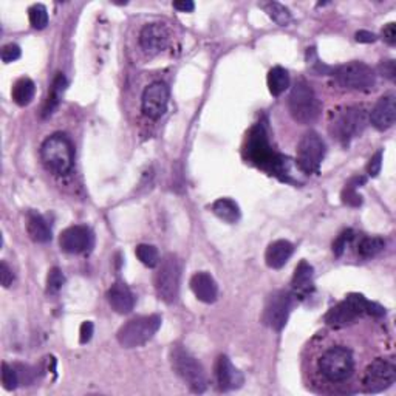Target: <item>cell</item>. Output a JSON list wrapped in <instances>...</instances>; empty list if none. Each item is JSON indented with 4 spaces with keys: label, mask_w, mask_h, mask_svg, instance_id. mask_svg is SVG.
<instances>
[{
    "label": "cell",
    "mask_w": 396,
    "mask_h": 396,
    "mask_svg": "<svg viewBox=\"0 0 396 396\" xmlns=\"http://www.w3.org/2000/svg\"><path fill=\"white\" fill-rule=\"evenodd\" d=\"M364 314L372 316V318H382L385 316V310L380 304L367 301L363 294L353 293L348 294L346 301L330 308L328 313L325 314V323L331 328H344Z\"/></svg>",
    "instance_id": "1"
},
{
    "label": "cell",
    "mask_w": 396,
    "mask_h": 396,
    "mask_svg": "<svg viewBox=\"0 0 396 396\" xmlns=\"http://www.w3.org/2000/svg\"><path fill=\"white\" fill-rule=\"evenodd\" d=\"M318 370L323 381L334 385L347 382L355 373V356L344 346L327 348L318 360Z\"/></svg>",
    "instance_id": "2"
},
{
    "label": "cell",
    "mask_w": 396,
    "mask_h": 396,
    "mask_svg": "<svg viewBox=\"0 0 396 396\" xmlns=\"http://www.w3.org/2000/svg\"><path fill=\"white\" fill-rule=\"evenodd\" d=\"M43 166L55 175H67L75 163V149L72 141L63 134L48 137L41 147Z\"/></svg>",
    "instance_id": "3"
},
{
    "label": "cell",
    "mask_w": 396,
    "mask_h": 396,
    "mask_svg": "<svg viewBox=\"0 0 396 396\" xmlns=\"http://www.w3.org/2000/svg\"><path fill=\"white\" fill-rule=\"evenodd\" d=\"M288 109L294 121L301 124H311L319 118L322 110L321 101L304 77H299L294 82L288 98Z\"/></svg>",
    "instance_id": "4"
},
{
    "label": "cell",
    "mask_w": 396,
    "mask_h": 396,
    "mask_svg": "<svg viewBox=\"0 0 396 396\" xmlns=\"http://www.w3.org/2000/svg\"><path fill=\"white\" fill-rule=\"evenodd\" d=\"M367 121V112L363 107H344L333 113L330 134L341 144L347 146L351 139L363 134Z\"/></svg>",
    "instance_id": "5"
},
{
    "label": "cell",
    "mask_w": 396,
    "mask_h": 396,
    "mask_svg": "<svg viewBox=\"0 0 396 396\" xmlns=\"http://www.w3.org/2000/svg\"><path fill=\"white\" fill-rule=\"evenodd\" d=\"M171 364L173 372L188 384L196 393H203L208 387V378L203 367L183 347H173L171 350Z\"/></svg>",
    "instance_id": "6"
},
{
    "label": "cell",
    "mask_w": 396,
    "mask_h": 396,
    "mask_svg": "<svg viewBox=\"0 0 396 396\" xmlns=\"http://www.w3.org/2000/svg\"><path fill=\"white\" fill-rule=\"evenodd\" d=\"M161 327V318L158 314L141 316L129 321L118 330V342L124 348H137L147 344Z\"/></svg>",
    "instance_id": "7"
},
{
    "label": "cell",
    "mask_w": 396,
    "mask_h": 396,
    "mask_svg": "<svg viewBox=\"0 0 396 396\" xmlns=\"http://www.w3.org/2000/svg\"><path fill=\"white\" fill-rule=\"evenodd\" d=\"M180 277H181V263L177 256L167 254L158 263L155 274V289L158 297L166 304H173L177 301L180 291Z\"/></svg>",
    "instance_id": "8"
},
{
    "label": "cell",
    "mask_w": 396,
    "mask_h": 396,
    "mask_svg": "<svg viewBox=\"0 0 396 396\" xmlns=\"http://www.w3.org/2000/svg\"><path fill=\"white\" fill-rule=\"evenodd\" d=\"M246 151H248V156L251 160L263 167V169L276 175L284 173V158L272 152V149L268 143V137L262 126L252 129Z\"/></svg>",
    "instance_id": "9"
},
{
    "label": "cell",
    "mask_w": 396,
    "mask_h": 396,
    "mask_svg": "<svg viewBox=\"0 0 396 396\" xmlns=\"http://www.w3.org/2000/svg\"><path fill=\"white\" fill-rule=\"evenodd\" d=\"M396 380V365L392 359L378 358L367 365L360 385L365 393H380L389 389Z\"/></svg>",
    "instance_id": "10"
},
{
    "label": "cell",
    "mask_w": 396,
    "mask_h": 396,
    "mask_svg": "<svg viewBox=\"0 0 396 396\" xmlns=\"http://www.w3.org/2000/svg\"><path fill=\"white\" fill-rule=\"evenodd\" d=\"M334 77L341 87L348 90L368 92L373 89L376 75L373 70L364 63H348L334 70Z\"/></svg>",
    "instance_id": "11"
},
{
    "label": "cell",
    "mask_w": 396,
    "mask_h": 396,
    "mask_svg": "<svg viewBox=\"0 0 396 396\" xmlns=\"http://www.w3.org/2000/svg\"><path fill=\"white\" fill-rule=\"evenodd\" d=\"M325 156L323 139L310 130L299 141L297 146V166L305 173H319L321 164Z\"/></svg>",
    "instance_id": "12"
},
{
    "label": "cell",
    "mask_w": 396,
    "mask_h": 396,
    "mask_svg": "<svg viewBox=\"0 0 396 396\" xmlns=\"http://www.w3.org/2000/svg\"><path fill=\"white\" fill-rule=\"evenodd\" d=\"M293 306V294L285 289L274 291L267 301L265 310H263V322L272 330L280 331L288 322L289 311Z\"/></svg>",
    "instance_id": "13"
},
{
    "label": "cell",
    "mask_w": 396,
    "mask_h": 396,
    "mask_svg": "<svg viewBox=\"0 0 396 396\" xmlns=\"http://www.w3.org/2000/svg\"><path fill=\"white\" fill-rule=\"evenodd\" d=\"M167 104H169V89L164 82L156 81L144 90L141 109L147 118L160 119L167 110Z\"/></svg>",
    "instance_id": "14"
},
{
    "label": "cell",
    "mask_w": 396,
    "mask_h": 396,
    "mask_svg": "<svg viewBox=\"0 0 396 396\" xmlns=\"http://www.w3.org/2000/svg\"><path fill=\"white\" fill-rule=\"evenodd\" d=\"M60 250L68 254H82L92 250L93 232L87 226H70L59 235Z\"/></svg>",
    "instance_id": "15"
},
{
    "label": "cell",
    "mask_w": 396,
    "mask_h": 396,
    "mask_svg": "<svg viewBox=\"0 0 396 396\" xmlns=\"http://www.w3.org/2000/svg\"><path fill=\"white\" fill-rule=\"evenodd\" d=\"M171 34L163 23H149L139 33V46L147 55H158L169 43Z\"/></svg>",
    "instance_id": "16"
},
{
    "label": "cell",
    "mask_w": 396,
    "mask_h": 396,
    "mask_svg": "<svg viewBox=\"0 0 396 396\" xmlns=\"http://www.w3.org/2000/svg\"><path fill=\"white\" fill-rule=\"evenodd\" d=\"M215 380L218 389L222 392H231L240 389L245 378L239 368H235L228 356H218L215 363Z\"/></svg>",
    "instance_id": "17"
},
{
    "label": "cell",
    "mask_w": 396,
    "mask_h": 396,
    "mask_svg": "<svg viewBox=\"0 0 396 396\" xmlns=\"http://www.w3.org/2000/svg\"><path fill=\"white\" fill-rule=\"evenodd\" d=\"M396 119V98L395 95H387L378 100L370 112V122L378 130H387L395 124Z\"/></svg>",
    "instance_id": "18"
},
{
    "label": "cell",
    "mask_w": 396,
    "mask_h": 396,
    "mask_svg": "<svg viewBox=\"0 0 396 396\" xmlns=\"http://www.w3.org/2000/svg\"><path fill=\"white\" fill-rule=\"evenodd\" d=\"M191 289L198 301L205 304H214L218 296V287L214 277L208 272H197L191 279Z\"/></svg>",
    "instance_id": "19"
},
{
    "label": "cell",
    "mask_w": 396,
    "mask_h": 396,
    "mask_svg": "<svg viewBox=\"0 0 396 396\" xmlns=\"http://www.w3.org/2000/svg\"><path fill=\"white\" fill-rule=\"evenodd\" d=\"M107 301L110 306L119 314H129L135 306V296L130 291V288L122 284V282H117L115 285H112L107 291Z\"/></svg>",
    "instance_id": "20"
},
{
    "label": "cell",
    "mask_w": 396,
    "mask_h": 396,
    "mask_svg": "<svg viewBox=\"0 0 396 396\" xmlns=\"http://www.w3.org/2000/svg\"><path fill=\"white\" fill-rule=\"evenodd\" d=\"M313 276H314V269H313L310 263L305 262V260L299 263V265L296 267L293 280H291L294 296L304 299L308 294L313 293V289H314Z\"/></svg>",
    "instance_id": "21"
},
{
    "label": "cell",
    "mask_w": 396,
    "mask_h": 396,
    "mask_svg": "<svg viewBox=\"0 0 396 396\" xmlns=\"http://www.w3.org/2000/svg\"><path fill=\"white\" fill-rule=\"evenodd\" d=\"M294 246L288 240H276L272 242L265 252L267 265L272 269H280L285 267V263L293 256Z\"/></svg>",
    "instance_id": "22"
},
{
    "label": "cell",
    "mask_w": 396,
    "mask_h": 396,
    "mask_svg": "<svg viewBox=\"0 0 396 396\" xmlns=\"http://www.w3.org/2000/svg\"><path fill=\"white\" fill-rule=\"evenodd\" d=\"M26 232L31 237V240L38 243H47L51 240V230L47 220L42 215L31 213L26 220Z\"/></svg>",
    "instance_id": "23"
},
{
    "label": "cell",
    "mask_w": 396,
    "mask_h": 396,
    "mask_svg": "<svg viewBox=\"0 0 396 396\" xmlns=\"http://www.w3.org/2000/svg\"><path fill=\"white\" fill-rule=\"evenodd\" d=\"M213 213L226 223H235L240 218V208L231 198H218L213 205Z\"/></svg>",
    "instance_id": "24"
},
{
    "label": "cell",
    "mask_w": 396,
    "mask_h": 396,
    "mask_svg": "<svg viewBox=\"0 0 396 396\" xmlns=\"http://www.w3.org/2000/svg\"><path fill=\"white\" fill-rule=\"evenodd\" d=\"M34 93H36V85H34V82L30 77H22L14 84L11 96L17 105L25 107V105H28L33 101Z\"/></svg>",
    "instance_id": "25"
},
{
    "label": "cell",
    "mask_w": 396,
    "mask_h": 396,
    "mask_svg": "<svg viewBox=\"0 0 396 396\" xmlns=\"http://www.w3.org/2000/svg\"><path fill=\"white\" fill-rule=\"evenodd\" d=\"M289 87V75L284 67H274L268 73V89L272 96H280Z\"/></svg>",
    "instance_id": "26"
},
{
    "label": "cell",
    "mask_w": 396,
    "mask_h": 396,
    "mask_svg": "<svg viewBox=\"0 0 396 396\" xmlns=\"http://www.w3.org/2000/svg\"><path fill=\"white\" fill-rule=\"evenodd\" d=\"M65 85H67V81H65V76L63 73H58V76L55 77V81H53V87H51V93L48 96V100H47V104H46V109H43V117H48L53 113V110H55L58 107V104L60 101V96H63L64 90H65Z\"/></svg>",
    "instance_id": "27"
},
{
    "label": "cell",
    "mask_w": 396,
    "mask_h": 396,
    "mask_svg": "<svg viewBox=\"0 0 396 396\" xmlns=\"http://www.w3.org/2000/svg\"><path fill=\"white\" fill-rule=\"evenodd\" d=\"M365 181H367L365 177L350 178L346 184L344 191H342V201H344L346 205L353 206V208H358V206L363 205V197L359 196L356 189L360 186V184H364Z\"/></svg>",
    "instance_id": "28"
},
{
    "label": "cell",
    "mask_w": 396,
    "mask_h": 396,
    "mask_svg": "<svg viewBox=\"0 0 396 396\" xmlns=\"http://www.w3.org/2000/svg\"><path fill=\"white\" fill-rule=\"evenodd\" d=\"M385 248V242L381 237H364L358 245V252L360 257L372 259L376 257Z\"/></svg>",
    "instance_id": "29"
},
{
    "label": "cell",
    "mask_w": 396,
    "mask_h": 396,
    "mask_svg": "<svg viewBox=\"0 0 396 396\" xmlns=\"http://www.w3.org/2000/svg\"><path fill=\"white\" fill-rule=\"evenodd\" d=\"M135 254L139 262L149 268H155L160 263V252L152 245H138Z\"/></svg>",
    "instance_id": "30"
},
{
    "label": "cell",
    "mask_w": 396,
    "mask_h": 396,
    "mask_svg": "<svg viewBox=\"0 0 396 396\" xmlns=\"http://www.w3.org/2000/svg\"><path fill=\"white\" fill-rule=\"evenodd\" d=\"M265 8L268 16L274 21L277 25L280 26H287L289 22H291V14H289V10L287 6H284L279 2H269L267 5H263Z\"/></svg>",
    "instance_id": "31"
},
{
    "label": "cell",
    "mask_w": 396,
    "mask_h": 396,
    "mask_svg": "<svg viewBox=\"0 0 396 396\" xmlns=\"http://www.w3.org/2000/svg\"><path fill=\"white\" fill-rule=\"evenodd\" d=\"M28 17L31 26L36 30H43L48 25V11L42 4H34L28 10Z\"/></svg>",
    "instance_id": "32"
},
{
    "label": "cell",
    "mask_w": 396,
    "mask_h": 396,
    "mask_svg": "<svg viewBox=\"0 0 396 396\" xmlns=\"http://www.w3.org/2000/svg\"><path fill=\"white\" fill-rule=\"evenodd\" d=\"M64 284H65V277L63 274V271L56 267L51 268L47 276V293L56 294L58 291H60V288L64 287Z\"/></svg>",
    "instance_id": "33"
},
{
    "label": "cell",
    "mask_w": 396,
    "mask_h": 396,
    "mask_svg": "<svg viewBox=\"0 0 396 396\" xmlns=\"http://www.w3.org/2000/svg\"><path fill=\"white\" fill-rule=\"evenodd\" d=\"M2 384L6 390H14L19 385V375L14 367L8 365L6 363L2 364Z\"/></svg>",
    "instance_id": "34"
},
{
    "label": "cell",
    "mask_w": 396,
    "mask_h": 396,
    "mask_svg": "<svg viewBox=\"0 0 396 396\" xmlns=\"http://www.w3.org/2000/svg\"><path fill=\"white\" fill-rule=\"evenodd\" d=\"M351 239H353V231L351 230H347L344 231L342 234L338 235V239L333 242V252H334V256L336 257H341L342 254H344L346 248H347V245L351 242Z\"/></svg>",
    "instance_id": "35"
},
{
    "label": "cell",
    "mask_w": 396,
    "mask_h": 396,
    "mask_svg": "<svg viewBox=\"0 0 396 396\" xmlns=\"http://www.w3.org/2000/svg\"><path fill=\"white\" fill-rule=\"evenodd\" d=\"M22 55V51H21V47L19 46H16V43H6V46L2 48V60L5 64H11L14 63V60H17L21 58Z\"/></svg>",
    "instance_id": "36"
},
{
    "label": "cell",
    "mask_w": 396,
    "mask_h": 396,
    "mask_svg": "<svg viewBox=\"0 0 396 396\" xmlns=\"http://www.w3.org/2000/svg\"><path fill=\"white\" fill-rule=\"evenodd\" d=\"M381 167H382V151H378L367 164V173L370 175V177H378V173L381 172Z\"/></svg>",
    "instance_id": "37"
},
{
    "label": "cell",
    "mask_w": 396,
    "mask_h": 396,
    "mask_svg": "<svg viewBox=\"0 0 396 396\" xmlns=\"http://www.w3.org/2000/svg\"><path fill=\"white\" fill-rule=\"evenodd\" d=\"M93 331H95L93 322L85 321L81 325V330H79V342H81V344H87V342H90V339L93 336Z\"/></svg>",
    "instance_id": "38"
},
{
    "label": "cell",
    "mask_w": 396,
    "mask_h": 396,
    "mask_svg": "<svg viewBox=\"0 0 396 396\" xmlns=\"http://www.w3.org/2000/svg\"><path fill=\"white\" fill-rule=\"evenodd\" d=\"M382 39L389 43V46H395L396 43V23L390 22L387 23L382 28Z\"/></svg>",
    "instance_id": "39"
},
{
    "label": "cell",
    "mask_w": 396,
    "mask_h": 396,
    "mask_svg": "<svg viewBox=\"0 0 396 396\" xmlns=\"http://www.w3.org/2000/svg\"><path fill=\"white\" fill-rule=\"evenodd\" d=\"M0 276H2V285H4L5 288H8V287H10V285L13 284L14 274H13L11 268L6 265V262L0 263Z\"/></svg>",
    "instance_id": "40"
},
{
    "label": "cell",
    "mask_w": 396,
    "mask_h": 396,
    "mask_svg": "<svg viewBox=\"0 0 396 396\" xmlns=\"http://www.w3.org/2000/svg\"><path fill=\"white\" fill-rule=\"evenodd\" d=\"M380 70H381V73H382L385 77L395 79V75H396L395 60H385V63H382V64L380 65Z\"/></svg>",
    "instance_id": "41"
},
{
    "label": "cell",
    "mask_w": 396,
    "mask_h": 396,
    "mask_svg": "<svg viewBox=\"0 0 396 396\" xmlns=\"http://www.w3.org/2000/svg\"><path fill=\"white\" fill-rule=\"evenodd\" d=\"M173 8L181 13H191L193 11L196 5H193V2H191V0H178V2H173Z\"/></svg>",
    "instance_id": "42"
},
{
    "label": "cell",
    "mask_w": 396,
    "mask_h": 396,
    "mask_svg": "<svg viewBox=\"0 0 396 396\" xmlns=\"http://www.w3.org/2000/svg\"><path fill=\"white\" fill-rule=\"evenodd\" d=\"M356 41L360 43H370L376 41V34L370 33V31H365V30H360L356 33Z\"/></svg>",
    "instance_id": "43"
}]
</instances>
